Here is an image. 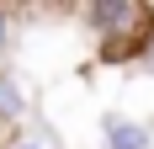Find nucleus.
<instances>
[{
  "mask_svg": "<svg viewBox=\"0 0 154 149\" xmlns=\"http://www.w3.org/2000/svg\"><path fill=\"white\" fill-rule=\"evenodd\" d=\"M80 16L91 21L96 59L101 64L143 59V48H149V37H154V5H138V0H96V5H85Z\"/></svg>",
  "mask_w": 154,
  "mask_h": 149,
  "instance_id": "f257e3e1",
  "label": "nucleus"
},
{
  "mask_svg": "<svg viewBox=\"0 0 154 149\" xmlns=\"http://www.w3.org/2000/svg\"><path fill=\"white\" fill-rule=\"evenodd\" d=\"M27 117V85L16 74H0V128H16Z\"/></svg>",
  "mask_w": 154,
  "mask_h": 149,
  "instance_id": "7ed1b4c3",
  "label": "nucleus"
},
{
  "mask_svg": "<svg viewBox=\"0 0 154 149\" xmlns=\"http://www.w3.org/2000/svg\"><path fill=\"white\" fill-rule=\"evenodd\" d=\"M101 144H106V149H154V133H149V122H138V117L106 112V122H101Z\"/></svg>",
  "mask_w": 154,
  "mask_h": 149,
  "instance_id": "f03ea898",
  "label": "nucleus"
},
{
  "mask_svg": "<svg viewBox=\"0 0 154 149\" xmlns=\"http://www.w3.org/2000/svg\"><path fill=\"white\" fill-rule=\"evenodd\" d=\"M11 37H16V16L5 11V5H0V59L11 53Z\"/></svg>",
  "mask_w": 154,
  "mask_h": 149,
  "instance_id": "20e7f679",
  "label": "nucleus"
}]
</instances>
